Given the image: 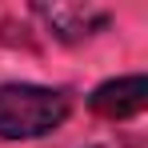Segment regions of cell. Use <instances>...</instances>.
I'll list each match as a JSON object with an SVG mask.
<instances>
[{
    "label": "cell",
    "instance_id": "6da1fadb",
    "mask_svg": "<svg viewBox=\"0 0 148 148\" xmlns=\"http://www.w3.org/2000/svg\"><path fill=\"white\" fill-rule=\"evenodd\" d=\"M72 100L64 88L0 84V140H36L68 120Z\"/></svg>",
    "mask_w": 148,
    "mask_h": 148
},
{
    "label": "cell",
    "instance_id": "3957f363",
    "mask_svg": "<svg viewBox=\"0 0 148 148\" xmlns=\"http://www.w3.org/2000/svg\"><path fill=\"white\" fill-rule=\"evenodd\" d=\"M144 104H148V76L144 72L104 80L100 88H92V96H88V108H92L96 116H108V120H128V116L144 112Z\"/></svg>",
    "mask_w": 148,
    "mask_h": 148
},
{
    "label": "cell",
    "instance_id": "7a4b0ae2",
    "mask_svg": "<svg viewBox=\"0 0 148 148\" xmlns=\"http://www.w3.org/2000/svg\"><path fill=\"white\" fill-rule=\"evenodd\" d=\"M48 32L56 40H64V44H76V40H88V36H96L108 28V12L96 8V4H36L32 8Z\"/></svg>",
    "mask_w": 148,
    "mask_h": 148
}]
</instances>
